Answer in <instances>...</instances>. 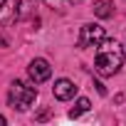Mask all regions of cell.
Listing matches in <instances>:
<instances>
[{
	"mask_svg": "<svg viewBox=\"0 0 126 126\" xmlns=\"http://www.w3.org/2000/svg\"><path fill=\"white\" fill-rule=\"evenodd\" d=\"M124 64V49L116 40H104L99 42L96 57H94V69L101 77H114Z\"/></svg>",
	"mask_w": 126,
	"mask_h": 126,
	"instance_id": "obj_1",
	"label": "cell"
},
{
	"mask_svg": "<svg viewBox=\"0 0 126 126\" xmlns=\"http://www.w3.org/2000/svg\"><path fill=\"white\" fill-rule=\"evenodd\" d=\"M35 99H37V89L35 87H30L25 82H13V87H10V106L13 109L25 111V109L32 106Z\"/></svg>",
	"mask_w": 126,
	"mask_h": 126,
	"instance_id": "obj_2",
	"label": "cell"
},
{
	"mask_svg": "<svg viewBox=\"0 0 126 126\" xmlns=\"http://www.w3.org/2000/svg\"><path fill=\"white\" fill-rule=\"evenodd\" d=\"M104 40H106V32L101 25H92V22L82 25V32H79L82 47H99V42H104Z\"/></svg>",
	"mask_w": 126,
	"mask_h": 126,
	"instance_id": "obj_3",
	"label": "cell"
},
{
	"mask_svg": "<svg viewBox=\"0 0 126 126\" xmlns=\"http://www.w3.org/2000/svg\"><path fill=\"white\" fill-rule=\"evenodd\" d=\"M22 8H25V0H5L0 5V25L8 27V25H15L17 17L22 15Z\"/></svg>",
	"mask_w": 126,
	"mask_h": 126,
	"instance_id": "obj_4",
	"label": "cell"
},
{
	"mask_svg": "<svg viewBox=\"0 0 126 126\" xmlns=\"http://www.w3.org/2000/svg\"><path fill=\"white\" fill-rule=\"evenodd\" d=\"M27 72H30V77H32L35 84L47 82V79L52 77V67H49V62H47V59H32V62H30V67H27Z\"/></svg>",
	"mask_w": 126,
	"mask_h": 126,
	"instance_id": "obj_5",
	"label": "cell"
},
{
	"mask_svg": "<svg viewBox=\"0 0 126 126\" xmlns=\"http://www.w3.org/2000/svg\"><path fill=\"white\" fill-rule=\"evenodd\" d=\"M54 96L59 99V101H67V99H72L74 94H77V87H74V82H69V79H59V82H54Z\"/></svg>",
	"mask_w": 126,
	"mask_h": 126,
	"instance_id": "obj_6",
	"label": "cell"
},
{
	"mask_svg": "<svg viewBox=\"0 0 126 126\" xmlns=\"http://www.w3.org/2000/svg\"><path fill=\"white\" fill-rule=\"evenodd\" d=\"M92 10H94L96 17H111L114 15V3L111 0H94Z\"/></svg>",
	"mask_w": 126,
	"mask_h": 126,
	"instance_id": "obj_7",
	"label": "cell"
},
{
	"mask_svg": "<svg viewBox=\"0 0 126 126\" xmlns=\"http://www.w3.org/2000/svg\"><path fill=\"white\" fill-rule=\"evenodd\" d=\"M89 106H92V104H89V99H79V101H77V106H74V109L69 111V116H72V119H77L79 114L89 111Z\"/></svg>",
	"mask_w": 126,
	"mask_h": 126,
	"instance_id": "obj_8",
	"label": "cell"
},
{
	"mask_svg": "<svg viewBox=\"0 0 126 126\" xmlns=\"http://www.w3.org/2000/svg\"><path fill=\"white\" fill-rule=\"evenodd\" d=\"M45 3H47L49 8H69V5L79 3V0H45Z\"/></svg>",
	"mask_w": 126,
	"mask_h": 126,
	"instance_id": "obj_9",
	"label": "cell"
},
{
	"mask_svg": "<svg viewBox=\"0 0 126 126\" xmlns=\"http://www.w3.org/2000/svg\"><path fill=\"white\" fill-rule=\"evenodd\" d=\"M0 126H5V116H0Z\"/></svg>",
	"mask_w": 126,
	"mask_h": 126,
	"instance_id": "obj_10",
	"label": "cell"
}]
</instances>
